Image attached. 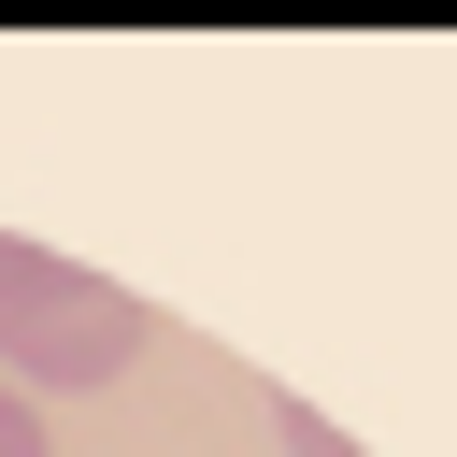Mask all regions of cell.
<instances>
[{
  "label": "cell",
  "mask_w": 457,
  "mask_h": 457,
  "mask_svg": "<svg viewBox=\"0 0 457 457\" xmlns=\"http://www.w3.org/2000/svg\"><path fill=\"white\" fill-rule=\"evenodd\" d=\"M143 343H157V314L114 271H71L0 228V386H114Z\"/></svg>",
  "instance_id": "6da1fadb"
},
{
  "label": "cell",
  "mask_w": 457,
  "mask_h": 457,
  "mask_svg": "<svg viewBox=\"0 0 457 457\" xmlns=\"http://www.w3.org/2000/svg\"><path fill=\"white\" fill-rule=\"evenodd\" d=\"M271 443H286V457H357V443H343L314 400H271Z\"/></svg>",
  "instance_id": "7a4b0ae2"
},
{
  "label": "cell",
  "mask_w": 457,
  "mask_h": 457,
  "mask_svg": "<svg viewBox=\"0 0 457 457\" xmlns=\"http://www.w3.org/2000/svg\"><path fill=\"white\" fill-rule=\"evenodd\" d=\"M0 457H57V443H43V414H29V386H0Z\"/></svg>",
  "instance_id": "3957f363"
}]
</instances>
